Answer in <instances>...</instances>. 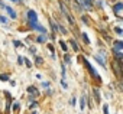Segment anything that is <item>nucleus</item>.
Returning <instances> with one entry per match:
<instances>
[{
    "label": "nucleus",
    "mask_w": 123,
    "mask_h": 114,
    "mask_svg": "<svg viewBox=\"0 0 123 114\" xmlns=\"http://www.w3.org/2000/svg\"><path fill=\"white\" fill-rule=\"evenodd\" d=\"M28 19H29V22H38V15L33 10H29L28 12Z\"/></svg>",
    "instance_id": "f257e3e1"
},
{
    "label": "nucleus",
    "mask_w": 123,
    "mask_h": 114,
    "mask_svg": "<svg viewBox=\"0 0 123 114\" xmlns=\"http://www.w3.org/2000/svg\"><path fill=\"white\" fill-rule=\"evenodd\" d=\"M5 9H6V12L9 13V16H10L12 19H16V16H18V15H16V12H15L10 6H5Z\"/></svg>",
    "instance_id": "f03ea898"
},
{
    "label": "nucleus",
    "mask_w": 123,
    "mask_h": 114,
    "mask_svg": "<svg viewBox=\"0 0 123 114\" xmlns=\"http://www.w3.org/2000/svg\"><path fill=\"white\" fill-rule=\"evenodd\" d=\"M28 92H29V95H32V97H36V95H38V90H36L35 87H29V88H28Z\"/></svg>",
    "instance_id": "7ed1b4c3"
},
{
    "label": "nucleus",
    "mask_w": 123,
    "mask_h": 114,
    "mask_svg": "<svg viewBox=\"0 0 123 114\" xmlns=\"http://www.w3.org/2000/svg\"><path fill=\"white\" fill-rule=\"evenodd\" d=\"M122 9H123V5H122V3H117V5H114V7H113L114 13H120Z\"/></svg>",
    "instance_id": "20e7f679"
},
{
    "label": "nucleus",
    "mask_w": 123,
    "mask_h": 114,
    "mask_svg": "<svg viewBox=\"0 0 123 114\" xmlns=\"http://www.w3.org/2000/svg\"><path fill=\"white\" fill-rule=\"evenodd\" d=\"M114 46H116V49H117V51H122V49H123V42L117 40V42H114Z\"/></svg>",
    "instance_id": "39448f33"
},
{
    "label": "nucleus",
    "mask_w": 123,
    "mask_h": 114,
    "mask_svg": "<svg viewBox=\"0 0 123 114\" xmlns=\"http://www.w3.org/2000/svg\"><path fill=\"white\" fill-rule=\"evenodd\" d=\"M80 108H81V110L86 108V98H84V97H81V100H80Z\"/></svg>",
    "instance_id": "423d86ee"
},
{
    "label": "nucleus",
    "mask_w": 123,
    "mask_h": 114,
    "mask_svg": "<svg viewBox=\"0 0 123 114\" xmlns=\"http://www.w3.org/2000/svg\"><path fill=\"white\" fill-rule=\"evenodd\" d=\"M70 43H71V46L74 48V51H78V45L75 43V40H73V39H71V40H70Z\"/></svg>",
    "instance_id": "0eeeda50"
},
{
    "label": "nucleus",
    "mask_w": 123,
    "mask_h": 114,
    "mask_svg": "<svg viewBox=\"0 0 123 114\" xmlns=\"http://www.w3.org/2000/svg\"><path fill=\"white\" fill-rule=\"evenodd\" d=\"M88 69H90V72H91V75H93V77H98V75L96 74V71H94V68H93V67H91L90 64H88Z\"/></svg>",
    "instance_id": "6e6552de"
},
{
    "label": "nucleus",
    "mask_w": 123,
    "mask_h": 114,
    "mask_svg": "<svg viewBox=\"0 0 123 114\" xmlns=\"http://www.w3.org/2000/svg\"><path fill=\"white\" fill-rule=\"evenodd\" d=\"M59 45H61V48H62V51H67V48H68V46H67V43H65L64 40H61V42H59Z\"/></svg>",
    "instance_id": "1a4fd4ad"
},
{
    "label": "nucleus",
    "mask_w": 123,
    "mask_h": 114,
    "mask_svg": "<svg viewBox=\"0 0 123 114\" xmlns=\"http://www.w3.org/2000/svg\"><path fill=\"white\" fill-rule=\"evenodd\" d=\"M45 40H46V36H45V35L38 36V42H45Z\"/></svg>",
    "instance_id": "9d476101"
},
{
    "label": "nucleus",
    "mask_w": 123,
    "mask_h": 114,
    "mask_svg": "<svg viewBox=\"0 0 123 114\" xmlns=\"http://www.w3.org/2000/svg\"><path fill=\"white\" fill-rule=\"evenodd\" d=\"M103 113L104 114H109V104H104L103 105Z\"/></svg>",
    "instance_id": "9b49d317"
},
{
    "label": "nucleus",
    "mask_w": 123,
    "mask_h": 114,
    "mask_svg": "<svg viewBox=\"0 0 123 114\" xmlns=\"http://www.w3.org/2000/svg\"><path fill=\"white\" fill-rule=\"evenodd\" d=\"M7 23V19L3 17V16H0V25H6Z\"/></svg>",
    "instance_id": "f8f14e48"
},
{
    "label": "nucleus",
    "mask_w": 123,
    "mask_h": 114,
    "mask_svg": "<svg viewBox=\"0 0 123 114\" xmlns=\"http://www.w3.org/2000/svg\"><path fill=\"white\" fill-rule=\"evenodd\" d=\"M61 85H62V88H65V90L68 88V85H67V82H65L64 80H61Z\"/></svg>",
    "instance_id": "ddd939ff"
},
{
    "label": "nucleus",
    "mask_w": 123,
    "mask_h": 114,
    "mask_svg": "<svg viewBox=\"0 0 123 114\" xmlns=\"http://www.w3.org/2000/svg\"><path fill=\"white\" fill-rule=\"evenodd\" d=\"M13 110H15V111L19 110V103H15V104H13Z\"/></svg>",
    "instance_id": "4468645a"
},
{
    "label": "nucleus",
    "mask_w": 123,
    "mask_h": 114,
    "mask_svg": "<svg viewBox=\"0 0 123 114\" xmlns=\"http://www.w3.org/2000/svg\"><path fill=\"white\" fill-rule=\"evenodd\" d=\"M22 62H23V56H18V64L20 65Z\"/></svg>",
    "instance_id": "2eb2a0df"
},
{
    "label": "nucleus",
    "mask_w": 123,
    "mask_h": 114,
    "mask_svg": "<svg viewBox=\"0 0 123 114\" xmlns=\"http://www.w3.org/2000/svg\"><path fill=\"white\" fill-rule=\"evenodd\" d=\"M114 30H116V33H119V35H122V29H120V28H114Z\"/></svg>",
    "instance_id": "dca6fc26"
},
{
    "label": "nucleus",
    "mask_w": 123,
    "mask_h": 114,
    "mask_svg": "<svg viewBox=\"0 0 123 114\" xmlns=\"http://www.w3.org/2000/svg\"><path fill=\"white\" fill-rule=\"evenodd\" d=\"M15 45H16V46H18V48H22V46H23V45H22V42H18V40H16V42H15Z\"/></svg>",
    "instance_id": "f3484780"
},
{
    "label": "nucleus",
    "mask_w": 123,
    "mask_h": 114,
    "mask_svg": "<svg viewBox=\"0 0 123 114\" xmlns=\"http://www.w3.org/2000/svg\"><path fill=\"white\" fill-rule=\"evenodd\" d=\"M65 62H67V64L71 62V59H70V56H68V55H65Z\"/></svg>",
    "instance_id": "a211bd4d"
},
{
    "label": "nucleus",
    "mask_w": 123,
    "mask_h": 114,
    "mask_svg": "<svg viewBox=\"0 0 123 114\" xmlns=\"http://www.w3.org/2000/svg\"><path fill=\"white\" fill-rule=\"evenodd\" d=\"M0 78H2V80H3V81H6V80H9V78H7V75H5V74H3V75H2V77H0Z\"/></svg>",
    "instance_id": "6ab92c4d"
},
{
    "label": "nucleus",
    "mask_w": 123,
    "mask_h": 114,
    "mask_svg": "<svg viewBox=\"0 0 123 114\" xmlns=\"http://www.w3.org/2000/svg\"><path fill=\"white\" fill-rule=\"evenodd\" d=\"M84 2H86L87 6H91V0H84Z\"/></svg>",
    "instance_id": "aec40b11"
},
{
    "label": "nucleus",
    "mask_w": 123,
    "mask_h": 114,
    "mask_svg": "<svg viewBox=\"0 0 123 114\" xmlns=\"http://www.w3.org/2000/svg\"><path fill=\"white\" fill-rule=\"evenodd\" d=\"M25 62H26V65H28V67H31V65H32V64H31V61H29V59H25Z\"/></svg>",
    "instance_id": "412c9836"
},
{
    "label": "nucleus",
    "mask_w": 123,
    "mask_h": 114,
    "mask_svg": "<svg viewBox=\"0 0 123 114\" xmlns=\"http://www.w3.org/2000/svg\"><path fill=\"white\" fill-rule=\"evenodd\" d=\"M71 105H75V98H71Z\"/></svg>",
    "instance_id": "4be33fe9"
},
{
    "label": "nucleus",
    "mask_w": 123,
    "mask_h": 114,
    "mask_svg": "<svg viewBox=\"0 0 123 114\" xmlns=\"http://www.w3.org/2000/svg\"><path fill=\"white\" fill-rule=\"evenodd\" d=\"M10 2H13V3H19L20 0H10Z\"/></svg>",
    "instance_id": "5701e85b"
},
{
    "label": "nucleus",
    "mask_w": 123,
    "mask_h": 114,
    "mask_svg": "<svg viewBox=\"0 0 123 114\" xmlns=\"http://www.w3.org/2000/svg\"><path fill=\"white\" fill-rule=\"evenodd\" d=\"M0 6H3V3H2V0H0Z\"/></svg>",
    "instance_id": "b1692460"
}]
</instances>
